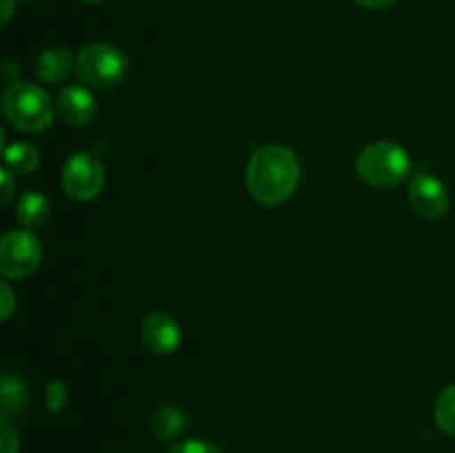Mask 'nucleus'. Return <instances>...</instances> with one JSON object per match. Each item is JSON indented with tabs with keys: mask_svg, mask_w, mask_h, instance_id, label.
<instances>
[{
	"mask_svg": "<svg viewBox=\"0 0 455 453\" xmlns=\"http://www.w3.org/2000/svg\"><path fill=\"white\" fill-rule=\"evenodd\" d=\"M60 182L69 198L87 203L96 198L105 187V167L93 154L78 151L62 167Z\"/></svg>",
	"mask_w": 455,
	"mask_h": 453,
	"instance_id": "obj_6",
	"label": "nucleus"
},
{
	"mask_svg": "<svg viewBox=\"0 0 455 453\" xmlns=\"http://www.w3.org/2000/svg\"><path fill=\"white\" fill-rule=\"evenodd\" d=\"M3 109L9 123L25 133L44 131L53 123V102L43 87L31 83L7 84Z\"/></svg>",
	"mask_w": 455,
	"mask_h": 453,
	"instance_id": "obj_2",
	"label": "nucleus"
},
{
	"mask_svg": "<svg viewBox=\"0 0 455 453\" xmlns=\"http://www.w3.org/2000/svg\"><path fill=\"white\" fill-rule=\"evenodd\" d=\"M71 65H74V56L67 47H52L44 49L38 58H36V76L40 83L44 84H58L65 83L67 76L71 74Z\"/></svg>",
	"mask_w": 455,
	"mask_h": 453,
	"instance_id": "obj_10",
	"label": "nucleus"
},
{
	"mask_svg": "<svg viewBox=\"0 0 455 453\" xmlns=\"http://www.w3.org/2000/svg\"><path fill=\"white\" fill-rule=\"evenodd\" d=\"M300 182V160L289 147L265 145L247 164V191L258 204L275 207L291 198Z\"/></svg>",
	"mask_w": 455,
	"mask_h": 453,
	"instance_id": "obj_1",
	"label": "nucleus"
},
{
	"mask_svg": "<svg viewBox=\"0 0 455 453\" xmlns=\"http://www.w3.org/2000/svg\"><path fill=\"white\" fill-rule=\"evenodd\" d=\"M3 315H0V318L3 320H7V318H12V311H13V306H16V298H13V291H12V287H9L7 282H3Z\"/></svg>",
	"mask_w": 455,
	"mask_h": 453,
	"instance_id": "obj_19",
	"label": "nucleus"
},
{
	"mask_svg": "<svg viewBox=\"0 0 455 453\" xmlns=\"http://www.w3.org/2000/svg\"><path fill=\"white\" fill-rule=\"evenodd\" d=\"M355 171L367 185L387 189L395 187L411 171V158L398 142L378 140L364 147L355 160Z\"/></svg>",
	"mask_w": 455,
	"mask_h": 453,
	"instance_id": "obj_3",
	"label": "nucleus"
},
{
	"mask_svg": "<svg viewBox=\"0 0 455 453\" xmlns=\"http://www.w3.org/2000/svg\"><path fill=\"white\" fill-rule=\"evenodd\" d=\"M4 164L7 169L16 173H31L40 163L38 149L29 142H13V145L4 147Z\"/></svg>",
	"mask_w": 455,
	"mask_h": 453,
	"instance_id": "obj_14",
	"label": "nucleus"
},
{
	"mask_svg": "<svg viewBox=\"0 0 455 453\" xmlns=\"http://www.w3.org/2000/svg\"><path fill=\"white\" fill-rule=\"evenodd\" d=\"M0 178H3V198H0V204H9V200H12L13 195V180H12V173H9V169H3L0 171Z\"/></svg>",
	"mask_w": 455,
	"mask_h": 453,
	"instance_id": "obj_20",
	"label": "nucleus"
},
{
	"mask_svg": "<svg viewBox=\"0 0 455 453\" xmlns=\"http://www.w3.org/2000/svg\"><path fill=\"white\" fill-rule=\"evenodd\" d=\"M409 203L420 216L435 220L449 211V191L434 173L420 171L411 178L409 185Z\"/></svg>",
	"mask_w": 455,
	"mask_h": 453,
	"instance_id": "obj_7",
	"label": "nucleus"
},
{
	"mask_svg": "<svg viewBox=\"0 0 455 453\" xmlns=\"http://www.w3.org/2000/svg\"><path fill=\"white\" fill-rule=\"evenodd\" d=\"M67 400H69V389H67L65 380L56 378L47 385V391H44V404H47L49 413H60L65 409Z\"/></svg>",
	"mask_w": 455,
	"mask_h": 453,
	"instance_id": "obj_16",
	"label": "nucleus"
},
{
	"mask_svg": "<svg viewBox=\"0 0 455 453\" xmlns=\"http://www.w3.org/2000/svg\"><path fill=\"white\" fill-rule=\"evenodd\" d=\"M16 216L25 229L34 231V229H38V226H43L49 218L47 195L40 194V191H34V189L25 191V194L18 198Z\"/></svg>",
	"mask_w": 455,
	"mask_h": 453,
	"instance_id": "obj_12",
	"label": "nucleus"
},
{
	"mask_svg": "<svg viewBox=\"0 0 455 453\" xmlns=\"http://www.w3.org/2000/svg\"><path fill=\"white\" fill-rule=\"evenodd\" d=\"M58 114L71 127H83L96 118V100L87 87L69 84L58 93Z\"/></svg>",
	"mask_w": 455,
	"mask_h": 453,
	"instance_id": "obj_9",
	"label": "nucleus"
},
{
	"mask_svg": "<svg viewBox=\"0 0 455 453\" xmlns=\"http://www.w3.org/2000/svg\"><path fill=\"white\" fill-rule=\"evenodd\" d=\"M29 402V391H27L25 382L13 373H4L0 380V407H3V416H20Z\"/></svg>",
	"mask_w": 455,
	"mask_h": 453,
	"instance_id": "obj_13",
	"label": "nucleus"
},
{
	"mask_svg": "<svg viewBox=\"0 0 455 453\" xmlns=\"http://www.w3.org/2000/svg\"><path fill=\"white\" fill-rule=\"evenodd\" d=\"M435 422L444 433L455 435V385H449L435 400Z\"/></svg>",
	"mask_w": 455,
	"mask_h": 453,
	"instance_id": "obj_15",
	"label": "nucleus"
},
{
	"mask_svg": "<svg viewBox=\"0 0 455 453\" xmlns=\"http://www.w3.org/2000/svg\"><path fill=\"white\" fill-rule=\"evenodd\" d=\"M84 3H89V4H98V3H102V0H84Z\"/></svg>",
	"mask_w": 455,
	"mask_h": 453,
	"instance_id": "obj_23",
	"label": "nucleus"
},
{
	"mask_svg": "<svg viewBox=\"0 0 455 453\" xmlns=\"http://www.w3.org/2000/svg\"><path fill=\"white\" fill-rule=\"evenodd\" d=\"M151 429H154V435L158 440L172 442V440H176L187 429L185 411L180 407H176V404H163V407H158L154 411Z\"/></svg>",
	"mask_w": 455,
	"mask_h": 453,
	"instance_id": "obj_11",
	"label": "nucleus"
},
{
	"mask_svg": "<svg viewBox=\"0 0 455 453\" xmlns=\"http://www.w3.org/2000/svg\"><path fill=\"white\" fill-rule=\"evenodd\" d=\"M3 3V27L7 25L9 18H12L13 7H16V0H0Z\"/></svg>",
	"mask_w": 455,
	"mask_h": 453,
	"instance_id": "obj_22",
	"label": "nucleus"
},
{
	"mask_svg": "<svg viewBox=\"0 0 455 453\" xmlns=\"http://www.w3.org/2000/svg\"><path fill=\"white\" fill-rule=\"evenodd\" d=\"M18 449H20L18 431L13 429L12 420L3 416V420H0V453H18Z\"/></svg>",
	"mask_w": 455,
	"mask_h": 453,
	"instance_id": "obj_18",
	"label": "nucleus"
},
{
	"mask_svg": "<svg viewBox=\"0 0 455 453\" xmlns=\"http://www.w3.org/2000/svg\"><path fill=\"white\" fill-rule=\"evenodd\" d=\"M140 340L151 354L169 355L180 346V324L167 311H149L140 322Z\"/></svg>",
	"mask_w": 455,
	"mask_h": 453,
	"instance_id": "obj_8",
	"label": "nucleus"
},
{
	"mask_svg": "<svg viewBox=\"0 0 455 453\" xmlns=\"http://www.w3.org/2000/svg\"><path fill=\"white\" fill-rule=\"evenodd\" d=\"M167 453H222L220 447L209 440L194 438V440H182V442L173 444Z\"/></svg>",
	"mask_w": 455,
	"mask_h": 453,
	"instance_id": "obj_17",
	"label": "nucleus"
},
{
	"mask_svg": "<svg viewBox=\"0 0 455 453\" xmlns=\"http://www.w3.org/2000/svg\"><path fill=\"white\" fill-rule=\"evenodd\" d=\"M43 247L34 231H12L0 242V271L4 278L22 280L29 278L40 265Z\"/></svg>",
	"mask_w": 455,
	"mask_h": 453,
	"instance_id": "obj_5",
	"label": "nucleus"
},
{
	"mask_svg": "<svg viewBox=\"0 0 455 453\" xmlns=\"http://www.w3.org/2000/svg\"><path fill=\"white\" fill-rule=\"evenodd\" d=\"M360 7H367V9H387L395 3V0H355Z\"/></svg>",
	"mask_w": 455,
	"mask_h": 453,
	"instance_id": "obj_21",
	"label": "nucleus"
},
{
	"mask_svg": "<svg viewBox=\"0 0 455 453\" xmlns=\"http://www.w3.org/2000/svg\"><path fill=\"white\" fill-rule=\"evenodd\" d=\"M129 58L118 47L96 43L84 47L76 58V76L92 89H111L127 76Z\"/></svg>",
	"mask_w": 455,
	"mask_h": 453,
	"instance_id": "obj_4",
	"label": "nucleus"
}]
</instances>
